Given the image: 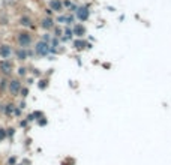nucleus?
Returning <instances> with one entry per match:
<instances>
[{
    "mask_svg": "<svg viewBox=\"0 0 171 165\" xmlns=\"http://www.w3.org/2000/svg\"><path fill=\"white\" fill-rule=\"evenodd\" d=\"M18 108L24 110V108H26V102H24V101H21V102H20V105H18Z\"/></svg>",
    "mask_w": 171,
    "mask_h": 165,
    "instance_id": "473e14b6",
    "label": "nucleus"
},
{
    "mask_svg": "<svg viewBox=\"0 0 171 165\" xmlns=\"http://www.w3.org/2000/svg\"><path fill=\"white\" fill-rule=\"evenodd\" d=\"M75 36H74V32H72V27L69 26H65L63 29V35L60 38V42H69V41H72Z\"/></svg>",
    "mask_w": 171,
    "mask_h": 165,
    "instance_id": "ddd939ff",
    "label": "nucleus"
},
{
    "mask_svg": "<svg viewBox=\"0 0 171 165\" xmlns=\"http://www.w3.org/2000/svg\"><path fill=\"white\" fill-rule=\"evenodd\" d=\"M33 116H35V122H36L38 119H41V117H44V113H42V111H35V113H33Z\"/></svg>",
    "mask_w": 171,
    "mask_h": 165,
    "instance_id": "cd10ccee",
    "label": "nucleus"
},
{
    "mask_svg": "<svg viewBox=\"0 0 171 165\" xmlns=\"http://www.w3.org/2000/svg\"><path fill=\"white\" fill-rule=\"evenodd\" d=\"M74 15L77 18L80 23H86V21H89L90 20V15H92V12H90V8H89V5H78L77 11L74 12Z\"/></svg>",
    "mask_w": 171,
    "mask_h": 165,
    "instance_id": "20e7f679",
    "label": "nucleus"
},
{
    "mask_svg": "<svg viewBox=\"0 0 171 165\" xmlns=\"http://www.w3.org/2000/svg\"><path fill=\"white\" fill-rule=\"evenodd\" d=\"M38 87H39L41 90H45V89L48 87V78H39V81H38Z\"/></svg>",
    "mask_w": 171,
    "mask_h": 165,
    "instance_id": "6ab92c4d",
    "label": "nucleus"
},
{
    "mask_svg": "<svg viewBox=\"0 0 171 165\" xmlns=\"http://www.w3.org/2000/svg\"><path fill=\"white\" fill-rule=\"evenodd\" d=\"M72 32H74V36L75 38H84L87 35V29L83 23H75L72 26Z\"/></svg>",
    "mask_w": 171,
    "mask_h": 165,
    "instance_id": "1a4fd4ad",
    "label": "nucleus"
},
{
    "mask_svg": "<svg viewBox=\"0 0 171 165\" xmlns=\"http://www.w3.org/2000/svg\"><path fill=\"white\" fill-rule=\"evenodd\" d=\"M51 38H53V35L50 33V32H45L44 35H41V41H44V42H47V44H50V42H51Z\"/></svg>",
    "mask_w": 171,
    "mask_h": 165,
    "instance_id": "412c9836",
    "label": "nucleus"
},
{
    "mask_svg": "<svg viewBox=\"0 0 171 165\" xmlns=\"http://www.w3.org/2000/svg\"><path fill=\"white\" fill-rule=\"evenodd\" d=\"M50 47H51V48H56V50H59V47H60V39L59 38H54V36H53L51 42H50Z\"/></svg>",
    "mask_w": 171,
    "mask_h": 165,
    "instance_id": "aec40b11",
    "label": "nucleus"
},
{
    "mask_svg": "<svg viewBox=\"0 0 171 165\" xmlns=\"http://www.w3.org/2000/svg\"><path fill=\"white\" fill-rule=\"evenodd\" d=\"M6 138H8V135H6V129L0 126V143H2V141H5Z\"/></svg>",
    "mask_w": 171,
    "mask_h": 165,
    "instance_id": "393cba45",
    "label": "nucleus"
},
{
    "mask_svg": "<svg viewBox=\"0 0 171 165\" xmlns=\"http://www.w3.org/2000/svg\"><path fill=\"white\" fill-rule=\"evenodd\" d=\"M33 51H35V56H38V57H48L50 54H51V47H50V44L44 42V41H36L33 44Z\"/></svg>",
    "mask_w": 171,
    "mask_h": 165,
    "instance_id": "f03ea898",
    "label": "nucleus"
},
{
    "mask_svg": "<svg viewBox=\"0 0 171 165\" xmlns=\"http://www.w3.org/2000/svg\"><path fill=\"white\" fill-rule=\"evenodd\" d=\"M72 45H74V48H75L77 51H83V50H90V48H92V44H89L84 38H77V39H74Z\"/></svg>",
    "mask_w": 171,
    "mask_h": 165,
    "instance_id": "6e6552de",
    "label": "nucleus"
},
{
    "mask_svg": "<svg viewBox=\"0 0 171 165\" xmlns=\"http://www.w3.org/2000/svg\"><path fill=\"white\" fill-rule=\"evenodd\" d=\"M53 14H54V12H53V11H51L50 8L45 9V15H47V17H53Z\"/></svg>",
    "mask_w": 171,
    "mask_h": 165,
    "instance_id": "c756f323",
    "label": "nucleus"
},
{
    "mask_svg": "<svg viewBox=\"0 0 171 165\" xmlns=\"http://www.w3.org/2000/svg\"><path fill=\"white\" fill-rule=\"evenodd\" d=\"M15 165H20V164H15Z\"/></svg>",
    "mask_w": 171,
    "mask_h": 165,
    "instance_id": "e433bc0d",
    "label": "nucleus"
},
{
    "mask_svg": "<svg viewBox=\"0 0 171 165\" xmlns=\"http://www.w3.org/2000/svg\"><path fill=\"white\" fill-rule=\"evenodd\" d=\"M27 125H29V122H27V119H26V120H20V126H23V128H26Z\"/></svg>",
    "mask_w": 171,
    "mask_h": 165,
    "instance_id": "2f4dec72",
    "label": "nucleus"
},
{
    "mask_svg": "<svg viewBox=\"0 0 171 165\" xmlns=\"http://www.w3.org/2000/svg\"><path fill=\"white\" fill-rule=\"evenodd\" d=\"M33 81H35L33 78H27V81H26V83H27V86H30V84H33Z\"/></svg>",
    "mask_w": 171,
    "mask_h": 165,
    "instance_id": "f704fd0d",
    "label": "nucleus"
},
{
    "mask_svg": "<svg viewBox=\"0 0 171 165\" xmlns=\"http://www.w3.org/2000/svg\"><path fill=\"white\" fill-rule=\"evenodd\" d=\"M62 2H63V8L66 9V11H69V9L72 8V5L75 3L74 0H62Z\"/></svg>",
    "mask_w": 171,
    "mask_h": 165,
    "instance_id": "5701e85b",
    "label": "nucleus"
},
{
    "mask_svg": "<svg viewBox=\"0 0 171 165\" xmlns=\"http://www.w3.org/2000/svg\"><path fill=\"white\" fill-rule=\"evenodd\" d=\"M36 123H38L39 126H47V125H48V120H47V117L44 116V117H41V119H38Z\"/></svg>",
    "mask_w": 171,
    "mask_h": 165,
    "instance_id": "a878e982",
    "label": "nucleus"
},
{
    "mask_svg": "<svg viewBox=\"0 0 171 165\" xmlns=\"http://www.w3.org/2000/svg\"><path fill=\"white\" fill-rule=\"evenodd\" d=\"M15 41L20 48H30L33 45V33L29 30H20L15 35Z\"/></svg>",
    "mask_w": 171,
    "mask_h": 165,
    "instance_id": "f257e3e1",
    "label": "nucleus"
},
{
    "mask_svg": "<svg viewBox=\"0 0 171 165\" xmlns=\"http://www.w3.org/2000/svg\"><path fill=\"white\" fill-rule=\"evenodd\" d=\"M14 47L11 44H2L0 45V59H11L14 56Z\"/></svg>",
    "mask_w": 171,
    "mask_h": 165,
    "instance_id": "0eeeda50",
    "label": "nucleus"
},
{
    "mask_svg": "<svg viewBox=\"0 0 171 165\" xmlns=\"http://www.w3.org/2000/svg\"><path fill=\"white\" fill-rule=\"evenodd\" d=\"M15 108H17V105L14 104V102H8V104H5L3 114H5L6 117H12V116L15 114Z\"/></svg>",
    "mask_w": 171,
    "mask_h": 165,
    "instance_id": "4468645a",
    "label": "nucleus"
},
{
    "mask_svg": "<svg viewBox=\"0 0 171 165\" xmlns=\"http://www.w3.org/2000/svg\"><path fill=\"white\" fill-rule=\"evenodd\" d=\"M18 24H20L21 27H26V29H33L35 27L32 17L27 15V14H24V15H21V17L18 18Z\"/></svg>",
    "mask_w": 171,
    "mask_h": 165,
    "instance_id": "f8f14e48",
    "label": "nucleus"
},
{
    "mask_svg": "<svg viewBox=\"0 0 171 165\" xmlns=\"http://www.w3.org/2000/svg\"><path fill=\"white\" fill-rule=\"evenodd\" d=\"M15 164H17V158L15 156H12L8 159V165H15Z\"/></svg>",
    "mask_w": 171,
    "mask_h": 165,
    "instance_id": "c85d7f7f",
    "label": "nucleus"
},
{
    "mask_svg": "<svg viewBox=\"0 0 171 165\" xmlns=\"http://www.w3.org/2000/svg\"><path fill=\"white\" fill-rule=\"evenodd\" d=\"M20 96H21L23 99L29 96V86H23V87H21V90H20Z\"/></svg>",
    "mask_w": 171,
    "mask_h": 165,
    "instance_id": "4be33fe9",
    "label": "nucleus"
},
{
    "mask_svg": "<svg viewBox=\"0 0 171 165\" xmlns=\"http://www.w3.org/2000/svg\"><path fill=\"white\" fill-rule=\"evenodd\" d=\"M6 135H8V138H12L15 135V128H8L6 129Z\"/></svg>",
    "mask_w": 171,
    "mask_h": 165,
    "instance_id": "bb28decb",
    "label": "nucleus"
},
{
    "mask_svg": "<svg viewBox=\"0 0 171 165\" xmlns=\"http://www.w3.org/2000/svg\"><path fill=\"white\" fill-rule=\"evenodd\" d=\"M8 81H9L8 77H2V80H0V93L8 90Z\"/></svg>",
    "mask_w": 171,
    "mask_h": 165,
    "instance_id": "f3484780",
    "label": "nucleus"
},
{
    "mask_svg": "<svg viewBox=\"0 0 171 165\" xmlns=\"http://www.w3.org/2000/svg\"><path fill=\"white\" fill-rule=\"evenodd\" d=\"M21 87H23L21 78L14 77V78H9V81H8V90H6V92H8V93L12 96V98H17V96H20V90H21Z\"/></svg>",
    "mask_w": 171,
    "mask_h": 165,
    "instance_id": "7ed1b4c3",
    "label": "nucleus"
},
{
    "mask_svg": "<svg viewBox=\"0 0 171 165\" xmlns=\"http://www.w3.org/2000/svg\"><path fill=\"white\" fill-rule=\"evenodd\" d=\"M14 57H15V60H18V62H26V60H29L27 48H20V47H17V48L14 50Z\"/></svg>",
    "mask_w": 171,
    "mask_h": 165,
    "instance_id": "9d476101",
    "label": "nucleus"
},
{
    "mask_svg": "<svg viewBox=\"0 0 171 165\" xmlns=\"http://www.w3.org/2000/svg\"><path fill=\"white\" fill-rule=\"evenodd\" d=\"M3 110H5V104H0V113L3 114Z\"/></svg>",
    "mask_w": 171,
    "mask_h": 165,
    "instance_id": "c9c22d12",
    "label": "nucleus"
},
{
    "mask_svg": "<svg viewBox=\"0 0 171 165\" xmlns=\"http://www.w3.org/2000/svg\"><path fill=\"white\" fill-rule=\"evenodd\" d=\"M14 62L11 60V59H2L0 60V74H2V77H8L11 78V75H12V72H14Z\"/></svg>",
    "mask_w": 171,
    "mask_h": 165,
    "instance_id": "39448f33",
    "label": "nucleus"
},
{
    "mask_svg": "<svg viewBox=\"0 0 171 165\" xmlns=\"http://www.w3.org/2000/svg\"><path fill=\"white\" fill-rule=\"evenodd\" d=\"M51 32H53L51 35L54 36V38H59V39H60V38H62V35H63V29L60 27V24H59V26L56 24V26H54V29H53Z\"/></svg>",
    "mask_w": 171,
    "mask_h": 165,
    "instance_id": "dca6fc26",
    "label": "nucleus"
},
{
    "mask_svg": "<svg viewBox=\"0 0 171 165\" xmlns=\"http://www.w3.org/2000/svg\"><path fill=\"white\" fill-rule=\"evenodd\" d=\"M56 26V21H54V18L53 17H42L39 20V27L42 29L44 32H51L53 29Z\"/></svg>",
    "mask_w": 171,
    "mask_h": 165,
    "instance_id": "423d86ee",
    "label": "nucleus"
},
{
    "mask_svg": "<svg viewBox=\"0 0 171 165\" xmlns=\"http://www.w3.org/2000/svg\"><path fill=\"white\" fill-rule=\"evenodd\" d=\"M27 74H29V68H27V66L21 65V66H18L17 68V77L18 78H26Z\"/></svg>",
    "mask_w": 171,
    "mask_h": 165,
    "instance_id": "2eb2a0df",
    "label": "nucleus"
},
{
    "mask_svg": "<svg viewBox=\"0 0 171 165\" xmlns=\"http://www.w3.org/2000/svg\"><path fill=\"white\" fill-rule=\"evenodd\" d=\"M54 21H56V24H66V14H57Z\"/></svg>",
    "mask_w": 171,
    "mask_h": 165,
    "instance_id": "a211bd4d",
    "label": "nucleus"
},
{
    "mask_svg": "<svg viewBox=\"0 0 171 165\" xmlns=\"http://www.w3.org/2000/svg\"><path fill=\"white\" fill-rule=\"evenodd\" d=\"M48 8L51 9L53 12H56V14H63V2L62 0H50L48 2Z\"/></svg>",
    "mask_w": 171,
    "mask_h": 165,
    "instance_id": "9b49d317",
    "label": "nucleus"
},
{
    "mask_svg": "<svg viewBox=\"0 0 171 165\" xmlns=\"http://www.w3.org/2000/svg\"><path fill=\"white\" fill-rule=\"evenodd\" d=\"M30 72H32V75H33V78L36 77V78H42V72L39 69H36V68H32L30 69Z\"/></svg>",
    "mask_w": 171,
    "mask_h": 165,
    "instance_id": "b1692460",
    "label": "nucleus"
},
{
    "mask_svg": "<svg viewBox=\"0 0 171 165\" xmlns=\"http://www.w3.org/2000/svg\"><path fill=\"white\" fill-rule=\"evenodd\" d=\"M27 122H29V123H30V122H35V116H33V113L27 116Z\"/></svg>",
    "mask_w": 171,
    "mask_h": 165,
    "instance_id": "7c9ffc66",
    "label": "nucleus"
},
{
    "mask_svg": "<svg viewBox=\"0 0 171 165\" xmlns=\"http://www.w3.org/2000/svg\"><path fill=\"white\" fill-rule=\"evenodd\" d=\"M14 116H17V117H18V116H21V108H18V107H17V108H15V114H14Z\"/></svg>",
    "mask_w": 171,
    "mask_h": 165,
    "instance_id": "72a5a7b5",
    "label": "nucleus"
}]
</instances>
